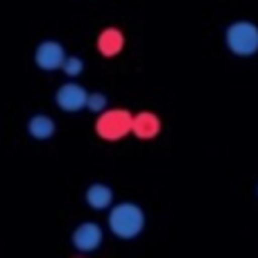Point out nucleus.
<instances>
[{"instance_id":"nucleus-1","label":"nucleus","mask_w":258,"mask_h":258,"mask_svg":"<svg viewBox=\"0 0 258 258\" xmlns=\"http://www.w3.org/2000/svg\"><path fill=\"white\" fill-rule=\"evenodd\" d=\"M145 211L136 202H118L109 209L107 227L118 240H136L145 231Z\"/></svg>"},{"instance_id":"nucleus-2","label":"nucleus","mask_w":258,"mask_h":258,"mask_svg":"<svg viewBox=\"0 0 258 258\" xmlns=\"http://www.w3.org/2000/svg\"><path fill=\"white\" fill-rule=\"evenodd\" d=\"M224 45L233 57L249 59L258 52V25L251 21H233L224 30Z\"/></svg>"},{"instance_id":"nucleus-3","label":"nucleus","mask_w":258,"mask_h":258,"mask_svg":"<svg viewBox=\"0 0 258 258\" xmlns=\"http://www.w3.org/2000/svg\"><path fill=\"white\" fill-rule=\"evenodd\" d=\"M132 118L134 113L129 109L122 107L104 109L95 118V134H98V138H102L107 143H118L132 134Z\"/></svg>"},{"instance_id":"nucleus-4","label":"nucleus","mask_w":258,"mask_h":258,"mask_svg":"<svg viewBox=\"0 0 258 258\" xmlns=\"http://www.w3.org/2000/svg\"><path fill=\"white\" fill-rule=\"evenodd\" d=\"M86 100H89V91L75 80H68L54 91V104L61 109L63 113H80L86 109Z\"/></svg>"},{"instance_id":"nucleus-5","label":"nucleus","mask_w":258,"mask_h":258,"mask_svg":"<svg viewBox=\"0 0 258 258\" xmlns=\"http://www.w3.org/2000/svg\"><path fill=\"white\" fill-rule=\"evenodd\" d=\"M66 57H68L66 48H63L57 39H45V41H41V43L34 48V63H36V68H41V71H45V73L61 71Z\"/></svg>"},{"instance_id":"nucleus-6","label":"nucleus","mask_w":258,"mask_h":258,"mask_svg":"<svg viewBox=\"0 0 258 258\" xmlns=\"http://www.w3.org/2000/svg\"><path fill=\"white\" fill-rule=\"evenodd\" d=\"M71 242L80 254H91V251H98L104 242V231L98 222H82L73 229Z\"/></svg>"},{"instance_id":"nucleus-7","label":"nucleus","mask_w":258,"mask_h":258,"mask_svg":"<svg viewBox=\"0 0 258 258\" xmlns=\"http://www.w3.org/2000/svg\"><path fill=\"white\" fill-rule=\"evenodd\" d=\"M95 48L104 59H113L125 50V32L116 25H109L100 30L98 39H95Z\"/></svg>"},{"instance_id":"nucleus-8","label":"nucleus","mask_w":258,"mask_h":258,"mask_svg":"<svg viewBox=\"0 0 258 258\" xmlns=\"http://www.w3.org/2000/svg\"><path fill=\"white\" fill-rule=\"evenodd\" d=\"M161 134V118L154 111H138L132 118V136L138 141H154Z\"/></svg>"},{"instance_id":"nucleus-9","label":"nucleus","mask_w":258,"mask_h":258,"mask_svg":"<svg viewBox=\"0 0 258 258\" xmlns=\"http://www.w3.org/2000/svg\"><path fill=\"white\" fill-rule=\"evenodd\" d=\"M84 202L93 211H109L113 206V190L107 183H91L84 192Z\"/></svg>"},{"instance_id":"nucleus-10","label":"nucleus","mask_w":258,"mask_h":258,"mask_svg":"<svg viewBox=\"0 0 258 258\" xmlns=\"http://www.w3.org/2000/svg\"><path fill=\"white\" fill-rule=\"evenodd\" d=\"M27 134H30L34 141H50V138L57 134V122H54L52 116H48V113H34V116L27 120Z\"/></svg>"},{"instance_id":"nucleus-11","label":"nucleus","mask_w":258,"mask_h":258,"mask_svg":"<svg viewBox=\"0 0 258 258\" xmlns=\"http://www.w3.org/2000/svg\"><path fill=\"white\" fill-rule=\"evenodd\" d=\"M61 73L68 77V80H77V77L84 73V59L77 57V54H68L63 66H61Z\"/></svg>"},{"instance_id":"nucleus-12","label":"nucleus","mask_w":258,"mask_h":258,"mask_svg":"<svg viewBox=\"0 0 258 258\" xmlns=\"http://www.w3.org/2000/svg\"><path fill=\"white\" fill-rule=\"evenodd\" d=\"M86 109H89L91 113H102L104 109H109V98L104 93H100V91H93V93H89V100H86Z\"/></svg>"},{"instance_id":"nucleus-13","label":"nucleus","mask_w":258,"mask_h":258,"mask_svg":"<svg viewBox=\"0 0 258 258\" xmlns=\"http://www.w3.org/2000/svg\"><path fill=\"white\" fill-rule=\"evenodd\" d=\"M256 195H258V186H256Z\"/></svg>"}]
</instances>
